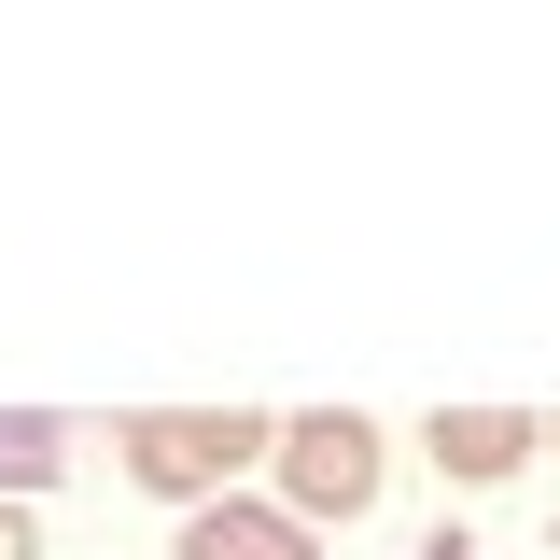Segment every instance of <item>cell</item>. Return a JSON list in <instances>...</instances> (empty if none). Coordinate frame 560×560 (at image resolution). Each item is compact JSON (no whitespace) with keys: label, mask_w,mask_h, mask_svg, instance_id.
<instances>
[{"label":"cell","mask_w":560,"mask_h":560,"mask_svg":"<svg viewBox=\"0 0 560 560\" xmlns=\"http://www.w3.org/2000/svg\"><path fill=\"white\" fill-rule=\"evenodd\" d=\"M253 448H267V420H210V407H154V420H127V463L154 490H210V477H238V463H253Z\"/></svg>","instance_id":"obj_1"},{"label":"cell","mask_w":560,"mask_h":560,"mask_svg":"<svg viewBox=\"0 0 560 560\" xmlns=\"http://www.w3.org/2000/svg\"><path fill=\"white\" fill-rule=\"evenodd\" d=\"M267 448H280V477H294V504H323V518H350V504L378 490V434H364L350 407H308V420H280Z\"/></svg>","instance_id":"obj_2"},{"label":"cell","mask_w":560,"mask_h":560,"mask_svg":"<svg viewBox=\"0 0 560 560\" xmlns=\"http://www.w3.org/2000/svg\"><path fill=\"white\" fill-rule=\"evenodd\" d=\"M518 448H533L518 407H448V420H434V463H448V477H504Z\"/></svg>","instance_id":"obj_3"},{"label":"cell","mask_w":560,"mask_h":560,"mask_svg":"<svg viewBox=\"0 0 560 560\" xmlns=\"http://www.w3.org/2000/svg\"><path fill=\"white\" fill-rule=\"evenodd\" d=\"M183 560H308V533L267 518V504H210L197 533H183Z\"/></svg>","instance_id":"obj_4"},{"label":"cell","mask_w":560,"mask_h":560,"mask_svg":"<svg viewBox=\"0 0 560 560\" xmlns=\"http://www.w3.org/2000/svg\"><path fill=\"white\" fill-rule=\"evenodd\" d=\"M57 463H70V448H57V420H43V407H14V420H0V477H14V490H43Z\"/></svg>","instance_id":"obj_5"},{"label":"cell","mask_w":560,"mask_h":560,"mask_svg":"<svg viewBox=\"0 0 560 560\" xmlns=\"http://www.w3.org/2000/svg\"><path fill=\"white\" fill-rule=\"evenodd\" d=\"M0 560H43V547H28V518H14V504H0Z\"/></svg>","instance_id":"obj_6"}]
</instances>
